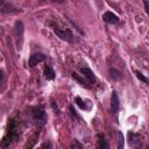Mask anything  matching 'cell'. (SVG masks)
<instances>
[{
	"label": "cell",
	"mask_w": 149,
	"mask_h": 149,
	"mask_svg": "<svg viewBox=\"0 0 149 149\" xmlns=\"http://www.w3.org/2000/svg\"><path fill=\"white\" fill-rule=\"evenodd\" d=\"M51 107H52V109H54V111H56L55 113L59 114V108H58V106H57V104L55 102V100H54V99H51Z\"/></svg>",
	"instance_id": "e0dca14e"
},
{
	"label": "cell",
	"mask_w": 149,
	"mask_h": 149,
	"mask_svg": "<svg viewBox=\"0 0 149 149\" xmlns=\"http://www.w3.org/2000/svg\"><path fill=\"white\" fill-rule=\"evenodd\" d=\"M3 79V73H2V71H0V81Z\"/></svg>",
	"instance_id": "44dd1931"
},
{
	"label": "cell",
	"mask_w": 149,
	"mask_h": 149,
	"mask_svg": "<svg viewBox=\"0 0 149 149\" xmlns=\"http://www.w3.org/2000/svg\"><path fill=\"white\" fill-rule=\"evenodd\" d=\"M44 59H45V55H44V54H41V52L33 54V55L29 57V66H30V68H34L35 65H37L38 63L43 62Z\"/></svg>",
	"instance_id": "8992f818"
},
{
	"label": "cell",
	"mask_w": 149,
	"mask_h": 149,
	"mask_svg": "<svg viewBox=\"0 0 149 149\" xmlns=\"http://www.w3.org/2000/svg\"><path fill=\"white\" fill-rule=\"evenodd\" d=\"M128 142H129V146L133 148L140 147V135L136 133L129 132L128 133Z\"/></svg>",
	"instance_id": "ba28073f"
},
{
	"label": "cell",
	"mask_w": 149,
	"mask_h": 149,
	"mask_svg": "<svg viewBox=\"0 0 149 149\" xmlns=\"http://www.w3.org/2000/svg\"><path fill=\"white\" fill-rule=\"evenodd\" d=\"M109 74H111L112 79H114V80H119V79L121 78V72H120L119 70L114 69V68L109 69Z\"/></svg>",
	"instance_id": "7c38bea8"
},
{
	"label": "cell",
	"mask_w": 149,
	"mask_h": 149,
	"mask_svg": "<svg viewBox=\"0 0 149 149\" xmlns=\"http://www.w3.org/2000/svg\"><path fill=\"white\" fill-rule=\"evenodd\" d=\"M74 102L81 108V109H88L90 107H87L86 106V104L84 102V100H81V98H79V97H76V99H74Z\"/></svg>",
	"instance_id": "4fadbf2b"
},
{
	"label": "cell",
	"mask_w": 149,
	"mask_h": 149,
	"mask_svg": "<svg viewBox=\"0 0 149 149\" xmlns=\"http://www.w3.org/2000/svg\"><path fill=\"white\" fill-rule=\"evenodd\" d=\"M16 123L15 121L12 119L9 120V123H8V129H7V134L3 136L2 139V142L0 144V147H3V148H7L9 147V144L12 143V141L14 140H17L19 139V134H17V130H16Z\"/></svg>",
	"instance_id": "6da1fadb"
},
{
	"label": "cell",
	"mask_w": 149,
	"mask_h": 149,
	"mask_svg": "<svg viewBox=\"0 0 149 149\" xmlns=\"http://www.w3.org/2000/svg\"><path fill=\"white\" fill-rule=\"evenodd\" d=\"M102 20L105 21V22H107V23H112V24H115V23H119V17L114 14V13H112V12H105L104 14H102Z\"/></svg>",
	"instance_id": "52a82bcc"
},
{
	"label": "cell",
	"mask_w": 149,
	"mask_h": 149,
	"mask_svg": "<svg viewBox=\"0 0 149 149\" xmlns=\"http://www.w3.org/2000/svg\"><path fill=\"white\" fill-rule=\"evenodd\" d=\"M43 74H44V77H45L48 80H52V79H55V76H56L54 69H52L51 66H49V65H47V66L44 68V70H43Z\"/></svg>",
	"instance_id": "8fae6325"
},
{
	"label": "cell",
	"mask_w": 149,
	"mask_h": 149,
	"mask_svg": "<svg viewBox=\"0 0 149 149\" xmlns=\"http://www.w3.org/2000/svg\"><path fill=\"white\" fill-rule=\"evenodd\" d=\"M41 147H49V148H51V144L50 143H43Z\"/></svg>",
	"instance_id": "ffe728a7"
},
{
	"label": "cell",
	"mask_w": 149,
	"mask_h": 149,
	"mask_svg": "<svg viewBox=\"0 0 149 149\" xmlns=\"http://www.w3.org/2000/svg\"><path fill=\"white\" fill-rule=\"evenodd\" d=\"M70 112H71V114H72L73 116H76L77 119H79V115L76 113V111H74V108H73V106H72V105L70 106Z\"/></svg>",
	"instance_id": "ac0fdd59"
},
{
	"label": "cell",
	"mask_w": 149,
	"mask_h": 149,
	"mask_svg": "<svg viewBox=\"0 0 149 149\" xmlns=\"http://www.w3.org/2000/svg\"><path fill=\"white\" fill-rule=\"evenodd\" d=\"M111 108H112V112L113 114H118L119 113V108H120V101H119V97H118V93L115 91L112 92V95H111Z\"/></svg>",
	"instance_id": "5b68a950"
},
{
	"label": "cell",
	"mask_w": 149,
	"mask_h": 149,
	"mask_svg": "<svg viewBox=\"0 0 149 149\" xmlns=\"http://www.w3.org/2000/svg\"><path fill=\"white\" fill-rule=\"evenodd\" d=\"M72 77L74 79H77L83 86H86V87H91V84L88 83V80L83 76V74H79L78 72H72Z\"/></svg>",
	"instance_id": "30bf717a"
},
{
	"label": "cell",
	"mask_w": 149,
	"mask_h": 149,
	"mask_svg": "<svg viewBox=\"0 0 149 149\" xmlns=\"http://www.w3.org/2000/svg\"><path fill=\"white\" fill-rule=\"evenodd\" d=\"M99 139H100V140H99V147H100V148H105V149H107L109 146L106 143L105 139H104V137H101L100 135H99Z\"/></svg>",
	"instance_id": "9a60e30c"
},
{
	"label": "cell",
	"mask_w": 149,
	"mask_h": 149,
	"mask_svg": "<svg viewBox=\"0 0 149 149\" xmlns=\"http://www.w3.org/2000/svg\"><path fill=\"white\" fill-rule=\"evenodd\" d=\"M20 9L16 8L14 5L5 1V0H0V13L3 14H16L19 13Z\"/></svg>",
	"instance_id": "277c9868"
},
{
	"label": "cell",
	"mask_w": 149,
	"mask_h": 149,
	"mask_svg": "<svg viewBox=\"0 0 149 149\" xmlns=\"http://www.w3.org/2000/svg\"><path fill=\"white\" fill-rule=\"evenodd\" d=\"M118 148L119 149L123 148V136L121 132H118Z\"/></svg>",
	"instance_id": "5bb4252c"
},
{
	"label": "cell",
	"mask_w": 149,
	"mask_h": 149,
	"mask_svg": "<svg viewBox=\"0 0 149 149\" xmlns=\"http://www.w3.org/2000/svg\"><path fill=\"white\" fill-rule=\"evenodd\" d=\"M54 31L55 34L61 37L62 40L66 41V42H70V43H73L76 42V37L73 35V33L69 29V28H61V27H54Z\"/></svg>",
	"instance_id": "7a4b0ae2"
},
{
	"label": "cell",
	"mask_w": 149,
	"mask_h": 149,
	"mask_svg": "<svg viewBox=\"0 0 149 149\" xmlns=\"http://www.w3.org/2000/svg\"><path fill=\"white\" fill-rule=\"evenodd\" d=\"M135 73H136V77H137L140 80H142V81H143V83H146V84L148 83V79H147V77H144V76H143V73H141L140 71H136Z\"/></svg>",
	"instance_id": "2e32d148"
},
{
	"label": "cell",
	"mask_w": 149,
	"mask_h": 149,
	"mask_svg": "<svg viewBox=\"0 0 149 149\" xmlns=\"http://www.w3.org/2000/svg\"><path fill=\"white\" fill-rule=\"evenodd\" d=\"M2 34H3V28H2L1 26H0V36H1Z\"/></svg>",
	"instance_id": "7402d4cb"
},
{
	"label": "cell",
	"mask_w": 149,
	"mask_h": 149,
	"mask_svg": "<svg viewBox=\"0 0 149 149\" xmlns=\"http://www.w3.org/2000/svg\"><path fill=\"white\" fill-rule=\"evenodd\" d=\"M31 116L36 122H40L41 125H44L47 121V113L43 109L42 106H36L31 109Z\"/></svg>",
	"instance_id": "3957f363"
},
{
	"label": "cell",
	"mask_w": 149,
	"mask_h": 149,
	"mask_svg": "<svg viewBox=\"0 0 149 149\" xmlns=\"http://www.w3.org/2000/svg\"><path fill=\"white\" fill-rule=\"evenodd\" d=\"M80 72H81V74L88 80V83L92 85V84H94V81H95V76H94V73H93V71L91 70V69H88V68H83L81 70H80Z\"/></svg>",
	"instance_id": "9c48e42d"
},
{
	"label": "cell",
	"mask_w": 149,
	"mask_h": 149,
	"mask_svg": "<svg viewBox=\"0 0 149 149\" xmlns=\"http://www.w3.org/2000/svg\"><path fill=\"white\" fill-rule=\"evenodd\" d=\"M143 2H144V8H146V12L148 13V12H149V6H148V0H143Z\"/></svg>",
	"instance_id": "d6986e66"
}]
</instances>
